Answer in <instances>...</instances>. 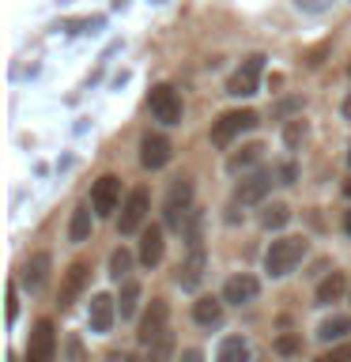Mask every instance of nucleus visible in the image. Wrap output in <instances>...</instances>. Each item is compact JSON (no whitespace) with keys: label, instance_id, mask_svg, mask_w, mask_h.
<instances>
[{"label":"nucleus","instance_id":"nucleus-13","mask_svg":"<svg viewBox=\"0 0 351 362\" xmlns=\"http://www.w3.org/2000/svg\"><path fill=\"white\" fill-rule=\"evenodd\" d=\"M87 279H91V264H87V260H72V264H68V272H64V279H61V294H57L61 310H68V305H72L79 294H84Z\"/></svg>","mask_w":351,"mask_h":362},{"label":"nucleus","instance_id":"nucleus-29","mask_svg":"<svg viewBox=\"0 0 351 362\" xmlns=\"http://www.w3.org/2000/svg\"><path fill=\"white\" fill-rule=\"evenodd\" d=\"M317 362H351V344H340V347H333V351H325Z\"/></svg>","mask_w":351,"mask_h":362},{"label":"nucleus","instance_id":"nucleus-34","mask_svg":"<svg viewBox=\"0 0 351 362\" xmlns=\"http://www.w3.org/2000/svg\"><path fill=\"white\" fill-rule=\"evenodd\" d=\"M181 362H204V355L197 347H189V351H181Z\"/></svg>","mask_w":351,"mask_h":362},{"label":"nucleus","instance_id":"nucleus-20","mask_svg":"<svg viewBox=\"0 0 351 362\" xmlns=\"http://www.w3.org/2000/svg\"><path fill=\"white\" fill-rule=\"evenodd\" d=\"M347 291V279L344 272H333V276H325L321 283H317V305H333L340 302V294Z\"/></svg>","mask_w":351,"mask_h":362},{"label":"nucleus","instance_id":"nucleus-30","mask_svg":"<svg viewBox=\"0 0 351 362\" xmlns=\"http://www.w3.org/2000/svg\"><path fill=\"white\" fill-rule=\"evenodd\" d=\"M299 347H302L299 336H280V339H276V351H280V355H294Z\"/></svg>","mask_w":351,"mask_h":362},{"label":"nucleus","instance_id":"nucleus-37","mask_svg":"<svg viewBox=\"0 0 351 362\" xmlns=\"http://www.w3.org/2000/svg\"><path fill=\"white\" fill-rule=\"evenodd\" d=\"M344 197H347V200H351V181H347V185H344Z\"/></svg>","mask_w":351,"mask_h":362},{"label":"nucleus","instance_id":"nucleus-22","mask_svg":"<svg viewBox=\"0 0 351 362\" xmlns=\"http://www.w3.org/2000/svg\"><path fill=\"white\" fill-rule=\"evenodd\" d=\"M249 358V344L242 336H226L219 351H215V362H246Z\"/></svg>","mask_w":351,"mask_h":362},{"label":"nucleus","instance_id":"nucleus-24","mask_svg":"<svg viewBox=\"0 0 351 362\" xmlns=\"http://www.w3.org/2000/svg\"><path fill=\"white\" fill-rule=\"evenodd\" d=\"M347 332H351L347 317H328V321H321V328H317V339H321V344H333V339H344Z\"/></svg>","mask_w":351,"mask_h":362},{"label":"nucleus","instance_id":"nucleus-23","mask_svg":"<svg viewBox=\"0 0 351 362\" xmlns=\"http://www.w3.org/2000/svg\"><path fill=\"white\" fill-rule=\"evenodd\" d=\"M144 351H147V362H170V358H174V332L166 328V332L155 336Z\"/></svg>","mask_w":351,"mask_h":362},{"label":"nucleus","instance_id":"nucleus-33","mask_svg":"<svg viewBox=\"0 0 351 362\" xmlns=\"http://www.w3.org/2000/svg\"><path fill=\"white\" fill-rule=\"evenodd\" d=\"M110 362H140V358H136V355H129V351H113V355H110ZM147 362V358H144Z\"/></svg>","mask_w":351,"mask_h":362},{"label":"nucleus","instance_id":"nucleus-19","mask_svg":"<svg viewBox=\"0 0 351 362\" xmlns=\"http://www.w3.org/2000/svg\"><path fill=\"white\" fill-rule=\"evenodd\" d=\"M91 211H95V204H79V208L72 211V223H68V242H87V238H91V226H95V215H91Z\"/></svg>","mask_w":351,"mask_h":362},{"label":"nucleus","instance_id":"nucleus-14","mask_svg":"<svg viewBox=\"0 0 351 362\" xmlns=\"http://www.w3.org/2000/svg\"><path fill=\"white\" fill-rule=\"evenodd\" d=\"M260 294V279L249 276V272H238V276H231L223 283V302L226 305H249Z\"/></svg>","mask_w":351,"mask_h":362},{"label":"nucleus","instance_id":"nucleus-38","mask_svg":"<svg viewBox=\"0 0 351 362\" xmlns=\"http://www.w3.org/2000/svg\"><path fill=\"white\" fill-rule=\"evenodd\" d=\"M347 163H351V151H347Z\"/></svg>","mask_w":351,"mask_h":362},{"label":"nucleus","instance_id":"nucleus-2","mask_svg":"<svg viewBox=\"0 0 351 362\" xmlns=\"http://www.w3.org/2000/svg\"><path fill=\"white\" fill-rule=\"evenodd\" d=\"M257 124L253 110H226L219 121H212V144L215 147H231L242 132H249Z\"/></svg>","mask_w":351,"mask_h":362},{"label":"nucleus","instance_id":"nucleus-1","mask_svg":"<svg viewBox=\"0 0 351 362\" xmlns=\"http://www.w3.org/2000/svg\"><path fill=\"white\" fill-rule=\"evenodd\" d=\"M306 253H310V242H306V238H299V234L276 238V242L268 245V253H265V272L272 279H283L302 264Z\"/></svg>","mask_w":351,"mask_h":362},{"label":"nucleus","instance_id":"nucleus-6","mask_svg":"<svg viewBox=\"0 0 351 362\" xmlns=\"http://www.w3.org/2000/svg\"><path fill=\"white\" fill-rule=\"evenodd\" d=\"M192 211V181L189 177H178L166 192V226L174 230H185V219Z\"/></svg>","mask_w":351,"mask_h":362},{"label":"nucleus","instance_id":"nucleus-21","mask_svg":"<svg viewBox=\"0 0 351 362\" xmlns=\"http://www.w3.org/2000/svg\"><path fill=\"white\" fill-rule=\"evenodd\" d=\"M136 305H140V283H136V279H121V294H117L121 321H129V317L136 313Z\"/></svg>","mask_w":351,"mask_h":362},{"label":"nucleus","instance_id":"nucleus-16","mask_svg":"<svg viewBox=\"0 0 351 362\" xmlns=\"http://www.w3.org/2000/svg\"><path fill=\"white\" fill-rule=\"evenodd\" d=\"M163 249H166L163 226H144V230H140V264L144 268H155L159 260H163Z\"/></svg>","mask_w":351,"mask_h":362},{"label":"nucleus","instance_id":"nucleus-36","mask_svg":"<svg viewBox=\"0 0 351 362\" xmlns=\"http://www.w3.org/2000/svg\"><path fill=\"white\" fill-rule=\"evenodd\" d=\"M344 230H347V234H351V211H347V215H344Z\"/></svg>","mask_w":351,"mask_h":362},{"label":"nucleus","instance_id":"nucleus-11","mask_svg":"<svg viewBox=\"0 0 351 362\" xmlns=\"http://www.w3.org/2000/svg\"><path fill=\"white\" fill-rule=\"evenodd\" d=\"M170 158H174V144L163 132H147L140 140V166L144 170H163Z\"/></svg>","mask_w":351,"mask_h":362},{"label":"nucleus","instance_id":"nucleus-9","mask_svg":"<svg viewBox=\"0 0 351 362\" xmlns=\"http://www.w3.org/2000/svg\"><path fill=\"white\" fill-rule=\"evenodd\" d=\"M117 200H121V177L117 174H102L95 185H91V204H95L98 219H106V215L117 211Z\"/></svg>","mask_w":351,"mask_h":362},{"label":"nucleus","instance_id":"nucleus-7","mask_svg":"<svg viewBox=\"0 0 351 362\" xmlns=\"http://www.w3.org/2000/svg\"><path fill=\"white\" fill-rule=\"evenodd\" d=\"M57 358V328L50 317H42L30 332V344H27V362H53Z\"/></svg>","mask_w":351,"mask_h":362},{"label":"nucleus","instance_id":"nucleus-25","mask_svg":"<svg viewBox=\"0 0 351 362\" xmlns=\"http://www.w3.org/2000/svg\"><path fill=\"white\" fill-rule=\"evenodd\" d=\"M260 151H265L260 144H249V147H242L238 155H231V158H226V170H231V174H238V170H246V166L260 163Z\"/></svg>","mask_w":351,"mask_h":362},{"label":"nucleus","instance_id":"nucleus-12","mask_svg":"<svg viewBox=\"0 0 351 362\" xmlns=\"http://www.w3.org/2000/svg\"><path fill=\"white\" fill-rule=\"evenodd\" d=\"M204 272H208V257H204V245H189V257L178 264V287L181 291H197L204 283Z\"/></svg>","mask_w":351,"mask_h":362},{"label":"nucleus","instance_id":"nucleus-18","mask_svg":"<svg viewBox=\"0 0 351 362\" xmlns=\"http://www.w3.org/2000/svg\"><path fill=\"white\" fill-rule=\"evenodd\" d=\"M223 294L219 298H212V294H204V298H197L192 302V321L197 325H204V328H212V325H219L223 321Z\"/></svg>","mask_w":351,"mask_h":362},{"label":"nucleus","instance_id":"nucleus-17","mask_svg":"<svg viewBox=\"0 0 351 362\" xmlns=\"http://www.w3.org/2000/svg\"><path fill=\"white\" fill-rule=\"evenodd\" d=\"M50 264H53L50 253H34L27 264H23V287H27V291H42L45 279H50Z\"/></svg>","mask_w":351,"mask_h":362},{"label":"nucleus","instance_id":"nucleus-27","mask_svg":"<svg viewBox=\"0 0 351 362\" xmlns=\"http://www.w3.org/2000/svg\"><path fill=\"white\" fill-rule=\"evenodd\" d=\"M129 272H132V253H129V249H113V253H110V276L113 279H129Z\"/></svg>","mask_w":351,"mask_h":362},{"label":"nucleus","instance_id":"nucleus-15","mask_svg":"<svg viewBox=\"0 0 351 362\" xmlns=\"http://www.w3.org/2000/svg\"><path fill=\"white\" fill-rule=\"evenodd\" d=\"M113 317H117V298L106 291H98L95 298H91V310H87V321L95 332H110L113 328Z\"/></svg>","mask_w":351,"mask_h":362},{"label":"nucleus","instance_id":"nucleus-4","mask_svg":"<svg viewBox=\"0 0 351 362\" xmlns=\"http://www.w3.org/2000/svg\"><path fill=\"white\" fill-rule=\"evenodd\" d=\"M147 110H151V117L159 124H181V113H185V106H181V95L170 83H159L151 87V95H147Z\"/></svg>","mask_w":351,"mask_h":362},{"label":"nucleus","instance_id":"nucleus-32","mask_svg":"<svg viewBox=\"0 0 351 362\" xmlns=\"http://www.w3.org/2000/svg\"><path fill=\"white\" fill-rule=\"evenodd\" d=\"M19 317V291H16V283H8V321H16Z\"/></svg>","mask_w":351,"mask_h":362},{"label":"nucleus","instance_id":"nucleus-3","mask_svg":"<svg viewBox=\"0 0 351 362\" xmlns=\"http://www.w3.org/2000/svg\"><path fill=\"white\" fill-rule=\"evenodd\" d=\"M147 215H151V192H147L144 185L129 192V200L121 204V215H117V230L121 234H140Z\"/></svg>","mask_w":351,"mask_h":362},{"label":"nucleus","instance_id":"nucleus-35","mask_svg":"<svg viewBox=\"0 0 351 362\" xmlns=\"http://www.w3.org/2000/svg\"><path fill=\"white\" fill-rule=\"evenodd\" d=\"M344 117H347V121H351V95H347V98H344Z\"/></svg>","mask_w":351,"mask_h":362},{"label":"nucleus","instance_id":"nucleus-5","mask_svg":"<svg viewBox=\"0 0 351 362\" xmlns=\"http://www.w3.org/2000/svg\"><path fill=\"white\" fill-rule=\"evenodd\" d=\"M260 72H265V57H260V53L246 57L242 68H234L231 79H226V95H234V98H249V95H257Z\"/></svg>","mask_w":351,"mask_h":362},{"label":"nucleus","instance_id":"nucleus-10","mask_svg":"<svg viewBox=\"0 0 351 362\" xmlns=\"http://www.w3.org/2000/svg\"><path fill=\"white\" fill-rule=\"evenodd\" d=\"M166 321H170V305H166V298H151L147 313L140 317V328H136V339H140V347H147L155 336H163V332H166Z\"/></svg>","mask_w":351,"mask_h":362},{"label":"nucleus","instance_id":"nucleus-28","mask_svg":"<svg viewBox=\"0 0 351 362\" xmlns=\"http://www.w3.org/2000/svg\"><path fill=\"white\" fill-rule=\"evenodd\" d=\"M64 362H87V351H84V339L76 332L64 339Z\"/></svg>","mask_w":351,"mask_h":362},{"label":"nucleus","instance_id":"nucleus-39","mask_svg":"<svg viewBox=\"0 0 351 362\" xmlns=\"http://www.w3.org/2000/svg\"><path fill=\"white\" fill-rule=\"evenodd\" d=\"M347 72H351V64H347Z\"/></svg>","mask_w":351,"mask_h":362},{"label":"nucleus","instance_id":"nucleus-31","mask_svg":"<svg viewBox=\"0 0 351 362\" xmlns=\"http://www.w3.org/2000/svg\"><path fill=\"white\" fill-rule=\"evenodd\" d=\"M302 136H306V124H302V121H291V124H287V132H283V140L294 147V144L302 140Z\"/></svg>","mask_w":351,"mask_h":362},{"label":"nucleus","instance_id":"nucleus-26","mask_svg":"<svg viewBox=\"0 0 351 362\" xmlns=\"http://www.w3.org/2000/svg\"><path fill=\"white\" fill-rule=\"evenodd\" d=\"M287 219H291V208H287V204H268V208L260 211V226H265V230H280Z\"/></svg>","mask_w":351,"mask_h":362},{"label":"nucleus","instance_id":"nucleus-8","mask_svg":"<svg viewBox=\"0 0 351 362\" xmlns=\"http://www.w3.org/2000/svg\"><path fill=\"white\" fill-rule=\"evenodd\" d=\"M272 185H276V177H272V170H257V174H249L238 181L234 189V204H242V208H253V204H260L272 192Z\"/></svg>","mask_w":351,"mask_h":362}]
</instances>
